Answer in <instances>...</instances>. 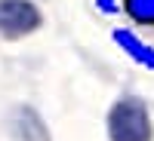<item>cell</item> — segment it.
<instances>
[{"instance_id":"obj_6","label":"cell","mask_w":154,"mask_h":141,"mask_svg":"<svg viewBox=\"0 0 154 141\" xmlns=\"http://www.w3.org/2000/svg\"><path fill=\"white\" fill-rule=\"evenodd\" d=\"M93 3H96V9H99V12H105V16H114V12L120 9L117 0H93Z\"/></svg>"},{"instance_id":"obj_4","label":"cell","mask_w":154,"mask_h":141,"mask_svg":"<svg viewBox=\"0 0 154 141\" xmlns=\"http://www.w3.org/2000/svg\"><path fill=\"white\" fill-rule=\"evenodd\" d=\"M16 132H19L22 141H49L46 126L40 123V117L31 107H19L16 110Z\"/></svg>"},{"instance_id":"obj_2","label":"cell","mask_w":154,"mask_h":141,"mask_svg":"<svg viewBox=\"0 0 154 141\" xmlns=\"http://www.w3.org/2000/svg\"><path fill=\"white\" fill-rule=\"evenodd\" d=\"M43 25V12L34 0H0V37L19 40Z\"/></svg>"},{"instance_id":"obj_5","label":"cell","mask_w":154,"mask_h":141,"mask_svg":"<svg viewBox=\"0 0 154 141\" xmlns=\"http://www.w3.org/2000/svg\"><path fill=\"white\" fill-rule=\"evenodd\" d=\"M123 16L139 28H154V0H120Z\"/></svg>"},{"instance_id":"obj_3","label":"cell","mask_w":154,"mask_h":141,"mask_svg":"<svg viewBox=\"0 0 154 141\" xmlns=\"http://www.w3.org/2000/svg\"><path fill=\"white\" fill-rule=\"evenodd\" d=\"M111 40L126 52L130 61H136V65L145 68V71H154V46L145 43L133 28H114V31H111Z\"/></svg>"},{"instance_id":"obj_1","label":"cell","mask_w":154,"mask_h":141,"mask_svg":"<svg viewBox=\"0 0 154 141\" xmlns=\"http://www.w3.org/2000/svg\"><path fill=\"white\" fill-rule=\"evenodd\" d=\"M108 141H154V123L148 104L136 95H123L108 107Z\"/></svg>"}]
</instances>
